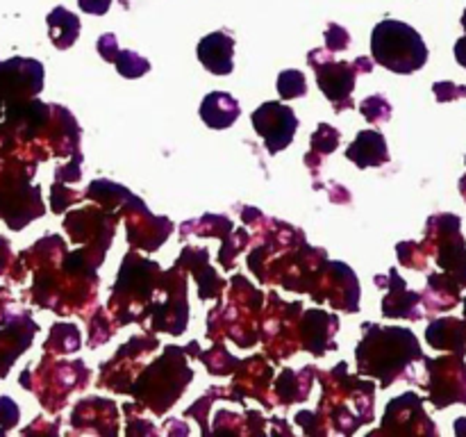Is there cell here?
Masks as SVG:
<instances>
[{
	"mask_svg": "<svg viewBox=\"0 0 466 437\" xmlns=\"http://www.w3.org/2000/svg\"><path fill=\"white\" fill-rule=\"evenodd\" d=\"M396 253H399V262L403 267L414 269V271H426L428 269V253L421 241H400L396 246Z\"/></svg>",
	"mask_w": 466,
	"mask_h": 437,
	"instance_id": "37",
	"label": "cell"
},
{
	"mask_svg": "<svg viewBox=\"0 0 466 437\" xmlns=\"http://www.w3.org/2000/svg\"><path fill=\"white\" fill-rule=\"evenodd\" d=\"M187 230H194L196 235H200V237L217 235V237H221V239H226V237L232 232V221L228 217H223V214H205L198 223L196 221L182 223L180 235H185Z\"/></svg>",
	"mask_w": 466,
	"mask_h": 437,
	"instance_id": "33",
	"label": "cell"
},
{
	"mask_svg": "<svg viewBox=\"0 0 466 437\" xmlns=\"http://www.w3.org/2000/svg\"><path fill=\"white\" fill-rule=\"evenodd\" d=\"M44 86V66L36 59H9L0 68V91L9 94V105L23 103Z\"/></svg>",
	"mask_w": 466,
	"mask_h": 437,
	"instance_id": "16",
	"label": "cell"
},
{
	"mask_svg": "<svg viewBox=\"0 0 466 437\" xmlns=\"http://www.w3.org/2000/svg\"><path fill=\"white\" fill-rule=\"evenodd\" d=\"M337 146H339V130H335L330 123H321L312 135V139H309V153L305 155V164L312 168L314 176L319 173L317 164L323 162L326 155L335 153Z\"/></svg>",
	"mask_w": 466,
	"mask_h": 437,
	"instance_id": "30",
	"label": "cell"
},
{
	"mask_svg": "<svg viewBox=\"0 0 466 437\" xmlns=\"http://www.w3.org/2000/svg\"><path fill=\"white\" fill-rule=\"evenodd\" d=\"M235 382L230 387V401H244L246 396L262 401L267 408H273L271 401L267 399V391L271 387L273 369L264 362V358H250L239 360L235 367Z\"/></svg>",
	"mask_w": 466,
	"mask_h": 437,
	"instance_id": "19",
	"label": "cell"
},
{
	"mask_svg": "<svg viewBox=\"0 0 466 437\" xmlns=\"http://www.w3.org/2000/svg\"><path fill=\"white\" fill-rule=\"evenodd\" d=\"M426 340L432 349L449 351L455 355H466V321L458 317L432 319L426 328Z\"/></svg>",
	"mask_w": 466,
	"mask_h": 437,
	"instance_id": "26",
	"label": "cell"
},
{
	"mask_svg": "<svg viewBox=\"0 0 466 437\" xmlns=\"http://www.w3.org/2000/svg\"><path fill=\"white\" fill-rule=\"evenodd\" d=\"M250 241V235L248 232L241 228V230H237L235 235H228L226 239H223V246H221V253H218V262H221L223 269H235V258L239 250H244L246 246H248Z\"/></svg>",
	"mask_w": 466,
	"mask_h": 437,
	"instance_id": "38",
	"label": "cell"
},
{
	"mask_svg": "<svg viewBox=\"0 0 466 437\" xmlns=\"http://www.w3.org/2000/svg\"><path fill=\"white\" fill-rule=\"evenodd\" d=\"M362 341L355 349L360 376L376 378L382 390L400 378L417 382L412 369L423 360L421 344L410 328L362 323Z\"/></svg>",
	"mask_w": 466,
	"mask_h": 437,
	"instance_id": "2",
	"label": "cell"
},
{
	"mask_svg": "<svg viewBox=\"0 0 466 437\" xmlns=\"http://www.w3.org/2000/svg\"><path fill=\"white\" fill-rule=\"evenodd\" d=\"M194 378V371L187 364V346H167L162 358L153 360L148 367L139 371L135 382L130 385V391L144 408H150L155 414H164L185 391L189 381Z\"/></svg>",
	"mask_w": 466,
	"mask_h": 437,
	"instance_id": "4",
	"label": "cell"
},
{
	"mask_svg": "<svg viewBox=\"0 0 466 437\" xmlns=\"http://www.w3.org/2000/svg\"><path fill=\"white\" fill-rule=\"evenodd\" d=\"M196 55H198L200 64L209 73H214V76H228L235 68V62H232L235 39L230 35H226V32H212V35L200 39Z\"/></svg>",
	"mask_w": 466,
	"mask_h": 437,
	"instance_id": "24",
	"label": "cell"
},
{
	"mask_svg": "<svg viewBox=\"0 0 466 437\" xmlns=\"http://www.w3.org/2000/svg\"><path fill=\"white\" fill-rule=\"evenodd\" d=\"M349 46H350L349 30L337 25V23H330L326 30V50H330V53H339V50H346Z\"/></svg>",
	"mask_w": 466,
	"mask_h": 437,
	"instance_id": "40",
	"label": "cell"
},
{
	"mask_svg": "<svg viewBox=\"0 0 466 437\" xmlns=\"http://www.w3.org/2000/svg\"><path fill=\"white\" fill-rule=\"evenodd\" d=\"M118 214L112 209L96 208V205H86V208L71 212L64 218V228H66L68 237L76 244H86L85 253L89 262L96 269L105 259L109 244H112L114 230H116Z\"/></svg>",
	"mask_w": 466,
	"mask_h": 437,
	"instance_id": "8",
	"label": "cell"
},
{
	"mask_svg": "<svg viewBox=\"0 0 466 437\" xmlns=\"http://www.w3.org/2000/svg\"><path fill=\"white\" fill-rule=\"evenodd\" d=\"M85 198V194H77V191H71L64 187V182H55L53 185V212H64V208L66 205H73V203H80V200Z\"/></svg>",
	"mask_w": 466,
	"mask_h": 437,
	"instance_id": "41",
	"label": "cell"
},
{
	"mask_svg": "<svg viewBox=\"0 0 466 437\" xmlns=\"http://www.w3.org/2000/svg\"><path fill=\"white\" fill-rule=\"evenodd\" d=\"M360 112H362V117L367 118L369 123L378 126V123L390 121L391 105H390V100L385 98V96L376 94V96H371V98H367V100H362V103H360Z\"/></svg>",
	"mask_w": 466,
	"mask_h": 437,
	"instance_id": "39",
	"label": "cell"
},
{
	"mask_svg": "<svg viewBox=\"0 0 466 437\" xmlns=\"http://www.w3.org/2000/svg\"><path fill=\"white\" fill-rule=\"evenodd\" d=\"M118 217L126 218V232L130 246L146 250V253L157 250L176 228L167 217H155L153 212H148L144 200L135 194L123 203V208L118 209Z\"/></svg>",
	"mask_w": 466,
	"mask_h": 437,
	"instance_id": "13",
	"label": "cell"
},
{
	"mask_svg": "<svg viewBox=\"0 0 466 437\" xmlns=\"http://www.w3.org/2000/svg\"><path fill=\"white\" fill-rule=\"evenodd\" d=\"M462 27H464V32H466V9H464V14H462Z\"/></svg>",
	"mask_w": 466,
	"mask_h": 437,
	"instance_id": "51",
	"label": "cell"
},
{
	"mask_svg": "<svg viewBox=\"0 0 466 437\" xmlns=\"http://www.w3.org/2000/svg\"><path fill=\"white\" fill-rule=\"evenodd\" d=\"M46 21H48V35L55 48L66 50L76 44L77 35H80V18L76 14H71L64 7H55Z\"/></svg>",
	"mask_w": 466,
	"mask_h": 437,
	"instance_id": "29",
	"label": "cell"
},
{
	"mask_svg": "<svg viewBox=\"0 0 466 437\" xmlns=\"http://www.w3.org/2000/svg\"><path fill=\"white\" fill-rule=\"evenodd\" d=\"M196 355L203 360L205 367H208V371L214 373V376H228V373L235 371V367L239 364V360L232 358L223 344H214L209 351L198 349V353Z\"/></svg>",
	"mask_w": 466,
	"mask_h": 437,
	"instance_id": "34",
	"label": "cell"
},
{
	"mask_svg": "<svg viewBox=\"0 0 466 437\" xmlns=\"http://www.w3.org/2000/svg\"><path fill=\"white\" fill-rule=\"evenodd\" d=\"M323 385L321 403L317 412H299L296 423L303 426L308 435H326L330 422V428L337 432L358 431L360 426H367L373 422V394L376 385L371 381H360L349 376V364H337L332 371L319 373Z\"/></svg>",
	"mask_w": 466,
	"mask_h": 437,
	"instance_id": "1",
	"label": "cell"
},
{
	"mask_svg": "<svg viewBox=\"0 0 466 437\" xmlns=\"http://www.w3.org/2000/svg\"><path fill=\"white\" fill-rule=\"evenodd\" d=\"M239 100L232 98L226 91H212L200 103V118L212 130H226V127H230L239 118Z\"/></svg>",
	"mask_w": 466,
	"mask_h": 437,
	"instance_id": "27",
	"label": "cell"
},
{
	"mask_svg": "<svg viewBox=\"0 0 466 437\" xmlns=\"http://www.w3.org/2000/svg\"><path fill=\"white\" fill-rule=\"evenodd\" d=\"M16 422H18L16 403L9 401L7 396H3V399H0V423H3V428H12Z\"/></svg>",
	"mask_w": 466,
	"mask_h": 437,
	"instance_id": "45",
	"label": "cell"
},
{
	"mask_svg": "<svg viewBox=\"0 0 466 437\" xmlns=\"http://www.w3.org/2000/svg\"><path fill=\"white\" fill-rule=\"evenodd\" d=\"M159 346L157 337L153 335H137L127 341L123 349H118V353L109 360L107 364L100 367V387H109V390L118 391V394H127L130 385L135 382V378L139 376L141 369L146 367L144 360L146 355L153 353Z\"/></svg>",
	"mask_w": 466,
	"mask_h": 437,
	"instance_id": "12",
	"label": "cell"
},
{
	"mask_svg": "<svg viewBox=\"0 0 466 437\" xmlns=\"http://www.w3.org/2000/svg\"><path fill=\"white\" fill-rule=\"evenodd\" d=\"M373 280H376L378 287L387 290L385 299H382V314L387 319H408V321L423 319L421 294L408 290V285L400 278V273L396 271V267L390 269L387 276H376Z\"/></svg>",
	"mask_w": 466,
	"mask_h": 437,
	"instance_id": "17",
	"label": "cell"
},
{
	"mask_svg": "<svg viewBox=\"0 0 466 437\" xmlns=\"http://www.w3.org/2000/svg\"><path fill=\"white\" fill-rule=\"evenodd\" d=\"M278 91H280L282 100H294L303 98L308 94V80H305L303 71H296V68H287L278 76Z\"/></svg>",
	"mask_w": 466,
	"mask_h": 437,
	"instance_id": "36",
	"label": "cell"
},
{
	"mask_svg": "<svg viewBox=\"0 0 466 437\" xmlns=\"http://www.w3.org/2000/svg\"><path fill=\"white\" fill-rule=\"evenodd\" d=\"M132 196V191H127L126 187L116 185V182L109 180H94L85 191V198L96 200V203L103 205L105 209H112L118 214V209L123 208L127 198Z\"/></svg>",
	"mask_w": 466,
	"mask_h": 437,
	"instance_id": "31",
	"label": "cell"
},
{
	"mask_svg": "<svg viewBox=\"0 0 466 437\" xmlns=\"http://www.w3.org/2000/svg\"><path fill=\"white\" fill-rule=\"evenodd\" d=\"M80 349V330L71 323H55L50 328L48 341H46V351L55 355L76 353Z\"/></svg>",
	"mask_w": 466,
	"mask_h": 437,
	"instance_id": "32",
	"label": "cell"
},
{
	"mask_svg": "<svg viewBox=\"0 0 466 437\" xmlns=\"http://www.w3.org/2000/svg\"><path fill=\"white\" fill-rule=\"evenodd\" d=\"M53 385L48 382V390H41V403L48 410H59L66 403V396L71 391L82 390L89 382V369L82 364V360L76 362H59L53 367Z\"/></svg>",
	"mask_w": 466,
	"mask_h": 437,
	"instance_id": "21",
	"label": "cell"
},
{
	"mask_svg": "<svg viewBox=\"0 0 466 437\" xmlns=\"http://www.w3.org/2000/svg\"><path fill=\"white\" fill-rule=\"evenodd\" d=\"M371 435H437V426L423 410L417 391H405L387 403L382 423Z\"/></svg>",
	"mask_w": 466,
	"mask_h": 437,
	"instance_id": "14",
	"label": "cell"
},
{
	"mask_svg": "<svg viewBox=\"0 0 466 437\" xmlns=\"http://www.w3.org/2000/svg\"><path fill=\"white\" fill-rule=\"evenodd\" d=\"M353 66L358 73H371L373 71V62L369 57H358L353 62Z\"/></svg>",
	"mask_w": 466,
	"mask_h": 437,
	"instance_id": "48",
	"label": "cell"
},
{
	"mask_svg": "<svg viewBox=\"0 0 466 437\" xmlns=\"http://www.w3.org/2000/svg\"><path fill=\"white\" fill-rule=\"evenodd\" d=\"M118 50H121V48H118L116 36H114V35H103L98 39V53H100V57L105 59V62L114 64V59H116Z\"/></svg>",
	"mask_w": 466,
	"mask_h": 437,
	"instance_id": "44",
	"label": "cell"
},
{
	"mask_svg": "<svg viewBox=\"0 0 466 437\" xmlns=\"http://www.w3.org/2000/svg\"><path fill=\"white\" fill-rule=\"evenodd\" d=\"M332 55L335 53H330V50L317 48L309 53L308 62L309 66H314V71H317L319 89L323 91V96H326L330 103H335V112L339 114L341 109L355 107L353 89L358 71H355L353 64L332 59Z\"/></svg>",
	"mask_w": 466,
	"mask_h": 437,
	"instance_id": "11",
	"label": "cell"
},
{
	"mask_svg": "<svg viewBox=\"0 0 466 437\" xmlns=\"http://www.w3.org/2000/svg\"><path fill=\"white\" fill-rule=\"evenodd\" d=\"M317 373L314 367L300 369L299 373L285 369L280 373V378L276 381V396L280 399L282 405L296 403V401H305L309 394V387H312V376Z\"/></svg>",
	"mask_w": 466,
	"mask_h": 437,
	"instance_id": "28",
	"label": "cell"
},
{
	"mask_svg": "<svg viewBox=\"0 0 466 437\" xmlns=\"http://www.w3.org/2000/svg\"><path fill=\"white\" fill-rule=\"evenodd\" d=\"M314 290H321L314 296L317 303L328 300L332 308L344 310V312H358L360 310V282L349 264L323 259L314 271L308 291L312 294Z\"/></svg>",
	"mask_w": 466,
	"mask_h": 437,
	"instance_id": "10",
	"label": "cell"
},
{
	"mask_svg": "<svg viewBox=\"0 0 466 437\" xmlns=\"http://www.w3.org/2000/svg\"><path fill=\"white\" fill-rule=\"evenodd\" d=\"M462 305H464V321H466V296L462 299Z\"/></svg>",
	"mask_w": 466,
	"mask_h": 437,
	"instance_id": "52",
	"label": "cell"
},
{
	"mask_svg": "<svg viewBox=\"0 0 466 437\" xmlns=\"http://www.w3.org/2000/svg\"><path fill=\"white\" fill-rule=\"evenodd\" d=\"M464 162H466V159H464ZM460 191H462V196H464V200H466V176L460 178Z\"/></svg>",
	"mask_w": 466,
	"mask_h": 437,
	"instance_id": "50",
	"label": "cell"
},
{
	"mask_svg": "<svg viewBox=\"0 0 466 437\" xmlns=\"http://www.w3.org/2000/svg\"><path fill=\"white\" fill-rule=\"evenodd\" d=\"M423 249L428 258L435 255L441 271L453 276L460 287H466V241L462 237V221L458 214H432L426 223Z\"/></svg>",
	"mask_w": 466,
	"mask_h": 437,
	"instance_id": "6",
	"label": "cell"
},
{
	"mask_svg": "<svg viewBox=\"0 0 466 437\" xmlns=\"http://www.w3.org/2000/svg\"><path fill=\"white\" fill-rule=\"evenodd\" d=\"M114 66L127 80H135V77L146 76L150 71V62L141 55H137L135 50H118L116 59H114Z\"/></svg>",
	"mask_w": 466,
	"mask_h": 437,
	"instance_id": "35",
	"label": "cell"
},
{
	"mask_svg": "<svg viewBox=\"0 0 466 437\" xmlns=\"http://www.w3.org/2000/svg\"><path fill=\"white\" fill-rule=\"evenodd\" d=\"M162 267L148 258H141L137 250L126 255L118 271V280L112 290L107 308L114 314V323H144L148 308L157 291Z\"/></svg>",
	"mask_w": 466,
	"mask_h": 437,
	"instance_id": "3",
	"label": "cell"
},
{
	"mask_svg": "<svg viewBox=\"0 0 466 437\" xmlns=\"http://www.w3.org/2000/svg\"><path fill=\"white\" fill-rule=\"evenodd\" d=\"M337 328H339V319L335 314H328L323 310H305L300 312L299 321L300 346L317 358H323L328 351L337 349V344H332Z\"/></svg>",
	"mask_w": 466,
	"mask_h": 437,
	"instance_id": "18",
	"label": "cell"
},
{
	"mask_svg": "<svg viewBox=\"0 0 466 437\" xmlns=\"http://www.w3.org/2000/svg\"><path fill=\"white\" fill-rule=\"evenodd\" d=\"M77 5H80L82 12L100 16V14L107 12L109 5H112V0H77Z\"/></svg>",
	"mask_w": 466,
	"mask_h": 437,
	"instance_id": "46",
	"label": "cell"
},
{
	"mask_svg": "<svg viewBox=\"0 0 466 437\" xmlns=\"http://www.w3.org/2000/svg\"><path fill=\"white\" fill-rule=\"evenodd\" d=\"M423 367L428 371V382L423 390L428 391V401L437 410H444L453 403L466 405V362L462 355H441L428 358L423 355Z\"/></svg>",
	"mask_w": 466,
	"mask_h": 437,
	"instance_id": "9",
	"label": "cell"
},
{
	"mask_svg": "<svg viewBox=\"0 0 466 437\" xmlns=\"http://www.w3.org/2000/svg\"><path fill=\"white\" fill-rule=\"evenodd\" d=\"M371 53L373 62L400 76H410L428 62V46L423 44L421 35L412 25L394 18L380 21L373 27Z\"/></svg>",
	"mask_w": 466,
	"mask_h": 437,
	"instance_id": "5",
	"label": "cell"
},
{
	"mask_svg": "<svg viewBox=\"0 0 466 437\" xmlns=\"http://www.w3.org/2000/svg\"><path fill=\"white\" fill-rule=\"evenodd\" d=\"M71 426L80 432H98V435H116L118 414L112 401H103L98 396L80 401L73 410Z\"/></svg>",
	"mask_w": 466,
	"mask_h": 437,
	"instance_id": "20",
	"label": "cell"
},
{
	"mask_svg": "<svg viewBox=\"0 0 466 437\" xmlns=\"http://www.w3.org/2000/svg\"><path fill=\"white\" fill-rule=\"evenodd\" d=\"M250 118H253L255 132L262 137L264 146L271 155L285 150L294 141L296 130H299V118H296L294 109L278 100L264 103L262 107L255 109Z\"/></svg>",
	"mask_w": 466,
	"mask_h": 437,
	"instance_id": "15",
	"label": "cell"
},
{
	"mask_svg": "<svg viewBox=\"0 0 466 437\" xmlns=\"http://www.w3.org/2000/svg\"><path fill=\"white\" fill-rule=\"evenodd\" d=\"M455 59H458L460 66L466 68V35L455 44Z\"/></svg>",
	"mask_w": 466,
	"mask_h": 437,
	"instance_id": "47",
	"label": "cell"
},
{
	"mask_svg": "<svg viewBox=\"0 0 466 437\" xmlns=\"http://www.w3.org/2000/svg\"><path fill=\"white\" fill-rule=\"evenodd\" d=\"M462 287L455 280L453 276H449L446 271H435L428 276V287L421 294V308L423 317H432V314L449 312V310L458 308L460 300H462Z\"/></svg>",
	"mask_w": 466,
	"mask_h": 437,
	"instance_id": "22",
	"label": "cell"
},
{
	"mask_svg": "<svg viewBox=\"0 0 466 437\" xmlns=\"http://www.w3.org/2000/svg\"><path fill=\"white\" fill-rule=\"evenodd\" d=\"M346 158L360 168L385 167L390 162V148L380 130H362L346 148Z\"/></svg>",
	"mask_w": 466,
	"mask_h": 437,
	"instance_id": "25",
	"label": "cell"
},
{
	"mask_svg": "<svg viewBox=\"0 0 466 437\" xmlns=\"http://www.w3.org/2000/svg\"><path fill=\"white\" fill-rule=\"evenodd\" d=\"M432 91H435V98L440 103H449V100H458L466 96V86H458L453 82H435Z\"/></svg>",
	"mask_w": 466,
	"mask_h": 437,
	"instance_id": "42",
	"label": "cell"
},
{
	"mask_svg": "<svg viewBox=\"0 0 466 437\" xmlns=\"http://www.w3.org/2000/svg\"><path fill=\"white\" fill-rule=\"evenodd\" d=\"M455 432H458V435H466V419L464 417L455 422Z\"/></svg>",
	"mask_w": 466,
	"mask_h": 437,
	"instance_id": "49",
	"label": "cell"
},
{
	"mask_svg": "<svg viewBox=\"0 0 466 437\" xmlns=\"http://www.w3.org/2000/svg\"><path fill=\"white\" fill-rule=\"evenodd\" d=\"M80 164H82V153L73 155L71 162H68L66 167H59L55 176H57L59 182H77L82 178Z\"/></svg>",
	"mask_w": 466,
	"mask_h": 437,
	"instance_id": "43",
	"label": "cell"
},
{
	"mask_svg": "<svg viewBox=\"0 0 466 437\" xmlns=\"http://www.w3.org/2000/svg\"><path fill=\"white\" fill-rule=\"evenodd\" d=\"M177 262L191 271L196 276V282H198V296L203 300L214 299L218 303L221 299V290L226 287V280H223L218 273H214V269L209 267V250L208 249H189L187 246L182 250L180 259Z\"/></svg>",
	"mask_w": 466,
	"mask_h": 437,
	"instance_id": "23",
	"label": "cell"
},
{
	"mask_svg": "<svg viewBox=\"0 0 466 437\" xmlns=\"http://www.w3.org/2000/svg\"><path fill=\"white\" fill-rule=\"evenodd\" d=\"M150 328L153 330L168 332V335H182L189 319V308H187V280L185 267L180 262L173 264L157 282V291L148 308Z\"/></svg>",
	"mask_w": 466,
	"mask_h": 437,
	"instance_id": "7",
	"label": "cell"
}]
</instances>
